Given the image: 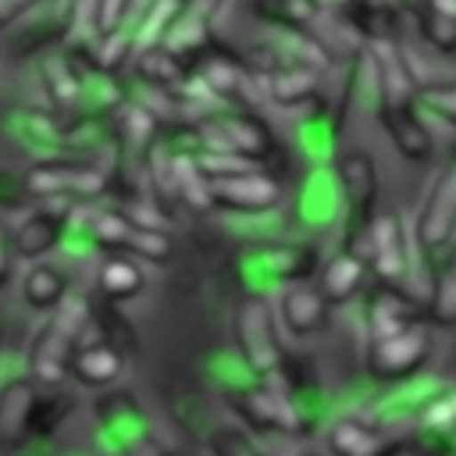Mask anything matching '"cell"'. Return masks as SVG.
Listing matches in <instances>:
<instances>
[{
    "mask_svg": "<svg viewBox=\"0 0 456 456\" xmlns=\"http://www.w3.org/2000/svg\"><path fill=\"white\" fill-rule=\"evenodd\" d=\"M200 132V150H221V153H235L246 157L253 164L267 160L274 153V135L267 128L264 118L235 110V107H221L210 118H203L196 125Z\"/></svg>",
    "mask_w": 456,
    "mask_h": 456,
    "instance_id": "obj_2",
    "label": "cell"
},
{
    "mask_svg": "<svg viewBox=\"0 0 456 456\" xmlns=\"http://www.w3.org/2000/svg\"><path fill=\"white\" fill-rule=\"evenodd\" d=\"M75 210H78V203L61 200V203H46V207H36L32 214H25L18 221V228L11 232L14 256H21L25 264H39L43 256H50L71 235Z\"/></svg>",
    "mask_w": 456,
    "mask_h": 456,
    "instance_id": "obj_7",
    "label": "cell"
},
{
    "mask_svg": "<svg viewBox=\"0 0 456 456\" xmlns=\"http://www.w3.org/2000/svg\"><path fill=\"white\" fill-rule=\"evenodd\" d=\"M175 157L178 153L171 150V142L164 135L150 150H142V182H146V192L167 214H171V207L178 200V189H175Z\"/></svg>",
    "mask_w": 456,
    "mask_h": 456,
    "instance_id": "obj_22",
    "label": "cell"
},
{
    "mask_svg": "<svg viewBox=\"0 0 456 456\" xmlns=\"http://www.w3.org/2000/svg\"><path fill=\"white\" fill-rule=\"evenodd\" d=\"M274 310H278L281 328L289 335H296V338H310V335L324 331L328 328V317H331V303L324 299V292L314 289V285H306V281L285 285L281 296H278V303H274Z\"/></svg>",
    "mask_w": 456,
    "mask_h": 456,
    "instance_id": "obj_10",
    "label": "cell"
},
{
    "mask_svg": "<svg viewBox=\"0 0 456 456\" xmlns=\"http://www.w3.org/2000/svg\"><path fill=\"white\" fill-rule=\"evenodd\" d=\"M417 242L413 228H406L399 210H378L370 228V274L385 285H413V264H417Z\"/></svg>",
    "mask_w": 456,
    "mask_h": 456,
    "instance_id": "obj_4",
    "label": "cell"
},
{
    "mask_svg": "<svg viewBox=\"0 0 456 456\" xmlns=\"http://www.w3.org/2000/svg\"><path fill=\"white\" fill-rule=\"evenodd\" d=\"M338 207H346L338 175L317 171V175L306 182V192H303V217H306L310 224H324V221H331V217L338 214Z\"/></svg>",
    "mask_w": 456,
    "mask_h": 456,
    "instance_id": "obj_33",
    "label": "cell"
},
{
    "mask_svg": "<svg viewBox=\"0 0 456 456\" xmlns=\"http://www.w3.org/2000/svg\"><path fill=\"white\" fill-rule=\"evenodd\" d=\"M50 321H53L75 346H82L86 328L93 324V299H89L86 292H78V289H68V296L61 299L57 314H50Z\"/></svg>",
    "mask_w": 456,
    "mask_h": 456,
    "instance_id": "obj_37",
    "label": "cell"
},
{
    "mask_svg": "<svg viewBox=\"0 0 456 456\" xmlns=\"http://www.w3.org/2000/svg\"><path fill=\"white\" fill-rule=\"evenodd\" d=\"M317 4H321V7H342V11H346L353 0H317Z\"/></svg>",
    "mask_w": 456,
    "mask_h": 456,
    "instance_id": "obj_48",
    "label": "cell"
},
{
    "mask_svg": "<svg viewBox=\"0 0 456 456\" xmlns=\"http://www.w3.org/2000/svg\"><path fill=\"white\" fill-rule=\"evenodd\" d=\"M278 328H281V321H278V310L267 296L249 292L239 299V306H235V349H239L242 367L256 381H278V374L285 370V349H281Z\"/></svg>",
    "mask_w": 456,
    "mask_h": 456,
    "instance_id": "obj_1",
    "label": "cell"
},
{
    "mask_svg": "<svg viewBox=\"0 0 456 456\" xmlns=\"http://www.w3.org/2000/svg\"><path fill=\"white\" fill-rule=\"evenodd\" d=\"M317 82H321V71H310V68H281L271 78H264V96L274 100L278 107L292 110V107H303V103H310L317 96Z\"/></svg>",
    "mask_w": 456,
    "mask_h": 456,
    "instance_id": "obj_25",
    "label": "cell"
},
{
    "mask_svg": "<svg viewBox=\"0 0 456 456\" xmlns=\"http://www.w3.org/2000/svg\"><path fill=\"white\" fill-rule=\"evenodd\" d=\"M260 267L267 271V278L296 285V281H306V274L317 267V253L310 246H274L260 253Z\"/></svg>",
    "mask_w": 456,
    "mask_h": 456,
    "instance_id": "obj_29",
    "label": "cell"
},
{
    "mask_svg": "<svg viewBox=\"0 0 456 456\" xmlns=\"http://www.w3.org/2000/svg\"><path fill=\"white\" fill-rule=\"evenodd\" d=\"M11 260H14V246H11V232L7 224H0V289L11 281Z\"/></svg>",
    "mask_w": 456,
    "mask_h": 456,
    "instance_id": "obj_47",
    "label": "cell"
},
{
    "mask_svg": "<svg viewBox=\"0 0 456 456\" xmlns=\"http://www.w3.org/2000/svg\"><path fill=\"white\" fill-rule=\"evenodd\" d=\"M135 75L150 89H182L192 78V68L178 61L175 53H167L164 46H153V50L135 53Z\"/></svg>",
    "mask_w": 456,
    "mask_h": 456,
    "instance_id": "obj_24",
    "label": "cell"
},
{
    "mask_svg": "<svg viewBox=\"0 0 456 456\" xmlns=\"http://www.w3.org/2000/svg\"><path fill=\"white\" fill-rule=\"evenodd\" d=\"M207 445H210L214 456H264V449L242 428H232V424H217L210 431Z\"/></svg>",
    "mask_w": 456,
    "mask_h": 456,
    "instance_id": "obj_43",
    "label": "cell"
},
{
    "mask_svg": "<svg viewBox=\"0 0 456 456\" xmlns=\"http://www.w3.org/2000/svg\"><path fill=\"white\" fill-rule=\"evenodd\" d=\"M21 296L32 310H57L61 299L68 296V285H64V274L50 264H28L25 278H21Z\"/></svg>",
    "mask_w": 456,
    "mask_h": 456,
    "instance_id": "obj_30",
    "label": "cell"
},
{
    "mask_svg": "<svg viewBox=\"0 0 456 456\" xmlns=\"http://www.w3.org/2000/svg\"><path fill=\"white\" fill-rule=\"evenodd\" d=\"M39 392L25 374L0 381V449H21L28 442V417Z\"/></svg>",
    "mask_w": 456,
    "mask_h": 456,
    "instance_id": "obj_14",
    "label": "cell"
},
{
    "mask_svg": "<svg viewBox=\"0 0 456 456\" xmlns=\"http://www.w3.org/2000/svg\"><path fill=\"white\" fill-rule=\"evenodd\" d=\"M39 78H43V89H46L50 103L75 118L78 114V100H82L86 68H78L71 53H50L39 64Z\"/></svg>",
    "mask_w": 456,
    "mask_h": 456,
    "instance_id": "obj_16",
    "label": "cell"
},
{
    "mask_svg": "<svg viewBox=\"0 0 456 456\" xmlns=\"http://www.w3.org/2000/svg\"><path fill=\"white\" fill-rule=\"evenodd\" d=\"M428 317L442 328H456V256L435 271V281L428 292Z\"/></svg>",
    "mask_w": 456,
    "mask_h": 456,
    "instance_id": "obj_36",
    "label": "cell"
},
{
    "mask_svg": "<svg viewBox=\"0 0 456 456\" xmlns=\"http://www.w3.org/2000/svg\"><path fill=\"white\" fill-rule=\"evenodd\" d=\"M110 431L118 435V452L121 456H171L164 449V442L146 428V417H135V420L118 424Z\"/></svg>",
    "mask_w": 456,
    "mask_h": 456,
    "instance_id": "obj_38",
    "label": "cell"
},
{
    "mask_svg": "<svg viewBox=\"0 0 456 456\" xmlns=\"http://www.w3.org/2000/svg\"><path fill=\"white\" fill-rule=\"evenodd\" d=\"M196 167H200L210 182H224V178H235V175L260 171V164H253V160H246V157H235V153H221V150H200V153H196Z\"/></svg>",
    "mask_w": 456,
    "mask_h": 456,
    "instance_id": "obj_41",
    "label": "cell"
},
{
    "mask_svg": "<svg viewBox=\"0 0 456 456\" xmlns=\"http://www.w3.org/2000/svg\"><path fill=\"white\" fill-rule=\"evenodd\" d=\"M7 128L14 132V139H18V142H25V146L39 150V153H43V160H50V157H57V153L64 150V128H61V125H57V118H53V114H46V110L18 107V110H11Z\"/></svg>",
    "mask_w": 456,
    "mask_h": 456,
    "instance_id": "obj_18",
    "label": "cell"
},
{
    "mask_svg": "<svg viewBox=\"0 0 456 456\" xmlns=\"http://www.w3.org/2000/svg\"><path fill=\"white\" fill-rule=\"evenodd\" d=\"M210 192H214V207H224V210H235V214H267L281 203L278 178H271L264 171L210 182Z\"/></svg>",
    "mask_w": 456,
    "mask_h": 456,
    "instance_id": "obj_9",
    "label": "cell"
},
{
    "mask_svg": "<svg viewBox=\"0 0 456 456\" xmlns=\"http://www.w3.org/2000/svg\"><path fill=\"white\" fill-rule=\"evenodd\" d=\"M378 121L388 132L392 146L410 157V160H428L435 153V135L428 121L420 118V100L417 103H399V107H378Z\"/></svg>",
    "mask_w": 456,
    "mask_h": 456,
    "instance_id": "obj_13",
    "label": "cell"
},
{
    "mask_svg": "<svg viewBox=\"0 0 456 456\" xmlns=\"http://www.w3.org/2000/svg\"><path fill=\"white\" fill-rule=\"evenodd\" d=\"M175 189H178V200H185L192 210H210L214 207L210 178L196 167L192 153H178L175 157Z\"/></svg>",
    "mask_w": 456,
    "mask_h": 456,
    "instance_id": "obj_34",
    "label": "cell"
},
{
    "mask_svg": "<svg viewBox=\"0 0 456 456\" xmlns=\"http://www.w3.org/2000/svg\"><path fill=\"white\" fill-rule=\"evenodd\" d=\"M424 314H428V306L417 303L410 289L378 281V285L367 292V306H363L367 338H374V335H392V331H403V328H413V324H420Z\"/></svg>",
    "mask_w": 456,
    "mask_h": 456,
    "instance_id": "obj_8",
    "label": "cell"
},
{
    "mask_svg": "<svg viewBox=\"0 0 456 456\" xmlns=\"http://www.w3.org/2000/svg\"><path fill=\"white\" fill-rule=\"evenodd\" d=\"M456 239V167L435 175L431 189L424 192L417 217H413V242L420 260H435Z\"/></svg>",
    "mask_w": 456,
    "mask_h": 456,
    "instance_id": "obj_5",
    "label": "cell"
},
{
    "mask_svg": "<svg viewBox=\"0 0 456 456\" xmlns=\"http://www.w3.org/2000/svg\"><path fill=\"white\" fill-rule=\"evenodd\" d=\"M417 431L431 438H452L456 442V385H445L431 392L417 413Z\"/></svg>",
    "mask_w": 456,
    "mask_h": 456,
    "instance_id": "obj_32",
    "label": "cell"
},
{
    "mask_svg": "<svg viewBox=\"0 0 456 456\" xmlns=\"http://www.w3.org/2000/svg\"><path fill=\"white\" fill-rule=\"evenodd\" d=\"M75 410V399L68 392H57V395H39L36 406H32V417H28V431L32 435H50L53 428H61L68 420V413Z\"/></svg>",
    "mask_w": 456,
    "mask_h": 456,
    "instance_id": "obj_39",
    "label": "cell"
},
{
    "mask_svg": "<svg viewBox=\"0 0 456 456\" xmlns=\"http://www.w3.org/2000/svg\"><path fill=\"white\" fill-rule=\"evenodd\" d=\"M82 167H86V160H68V157L39 160L25 175L28 200H46V203L50 200H71L75 203V185H78Z\"/></svg>",
    "mask_w": 456,
    "mask_h": 456,
    "instance_id": "obj_17",
    "label": "cell"
},
{
    "mask_svg": "<svg viewBox=\"0 0 456 456\" xmlns=\"http://www.w3.org/2000/svg\"><path fill=\"white\" fill-rule=\"evenodd\" d=\"M46 0H0V28H11L18 18L39 11Z\"/></svg>",
    "mask_w": 456,
    "mask_h": 456,
    "instance_id": "obj_46",
    "label": "cell"
},
{
    "mask_svg": "<svg viewBox=\"0 0 456 456\" xmlns=\"http://www.w3.org/2000/svg\"><path fill=\"white\" fill-rule=\"evenodd\" d=\"M125 253L132 260H142V264H167V256H171V235L160 232V228H139L135 224Z\"/></svg>",
    "mask_w": 456,
    "mask_h": 456,
    "instance_id": "obj_40",
    "label": "cell"
},
{
    "mask_svg": "<svg viewBox=\"0 0 456 456\" xmlns=\"http://www.w3.org/2000/svg\"><path fill=\"white\" fill-rule=\"evenodd\" d=\"M93 328L100 331V342L114 346L118 353L132 356L139 349V335H135V324L118 310V303L110 299H93Z\"/></svg>",
    "mask_w": 456,
    "mask_h": 456,
    "instance_id": "obj_31",
    "label": "cell"
},
{
    "mask_svg": "<svg viewBox=\"0 0 456 456\" xmlns=\"http://www.w3.org/2000/svg\"><path fill=\"white\" fill-rule=\"evenodd\" d=\"M96 285H100V296L110 299V303H121V299H132L142 292V267L139 260H132L128 253H114L100 264L96 271Z\"/></svg>",
    "mask_w": 456,
    "mask_h": 456,
    "instance_id": "obj_27",
    "label": "cell"
},
{
    "mask_svg": "<svg viewBox=\"0 0 456 456\" xmlns=\"http://www.w3.org/2000/svg\"><path fill=\"white\" fill-rule=\"evenodd\" d=\"M328 449L335 456H399L403 442L392 438L381 424L363 417H338L328 428Z\"/></svg>",
    "mask_w": 456,
    "mask_h": 456,
    "instance_id": "obj_11",
    "label": "cell"
},
{
    "mask_svg": "<svg viewBox=\"0 0 456 456\" xmlns=\"http://www.w3.org/2000/svg\"><path fill=\"white\" fill-rule=\"evenodd\" d=\"M210 25H214V14L200 4V0H189V7L175 18V25H171V32L164 36V50L167 53H175L178 61H185L189 68H196L207 53H210Z\"/></svg>",
    "mask_w": 456,
    "mask_h": 456,
    "instance_id": "obj_15",
    "label": "cell"
},
{
    "mask_svg": "<svg viewBox=\"0 0 456 456\" xmlns=\"http://www.w3.org/2000/svg\"><path fill=\"white\" fill-rule=\"evenodd\" d=\"M253 14L260 21H267L271 28L303 32V28H314L321 21L324 7L317 0H253Z\"/></svg>",
    "mask_w": 456,
    "mask_h": 456,
    "instance_id": "obj_26",
    "label": "cell"
},
{
    "mask_svg": "<svg viewBox=\"0 0 456 456\" xmlns=\"http://www.w3.org/2000/svg\"><path fill=\"white\" fill-rule=\"evenodd\" d=\"M299 456H317V452H299Z\"/></svg>",
    "mask_w": 456,
    "mask_h": 456,
    "instance_id": "obj_49",
    "label": "cell"
},
{
    "mask_svg": "<svg viewBox=\"0 0 456 456\" xmlns=\"http://www.w3.org/2000/svg\"><path fill=\"white\" fill-rule=\"evenodd\" d=\"M431 360V335L424 324L392 331V335H374L367 338L363 367L378 381H406L417 378Z\"/></svg>",
    "mask_w": 456,
    "mask_h": 456,
    "instance_id": "obj_3",
    "label": "cell"
},
{
    "mask_svg": "<svg viewBox=\"0 0 456 456\" xmlns=\"http://www.w3.org/2000/svg\"><path fill=\"white\" fill-rule=\"evenodd\" d=\"M417 100L428 114H438L442 121L456 125V82H420Z\"/></svg>",
    "mask_w": 456,
    "mask_h": 456,
    "instance_id": "obj_44",
    "label": "cell"
},
{
    "mask_svg": "<svg viewBox=\"0 0 456 456\" xmlns=\"http://www.w3.org/2000/svg\"><path fill=\"white\" fill-rule=\"evenodd\" d=\"M367 260H360V256H353V253H335L324 267H321V292H324V299L331 303V306H342V303H349V299H356L360 292H363V285H367Z\"/></svg>",
    "mask_w": 456,
    "mask_h": 456,
    "instance_id": "obj_21",
    "label": "cell"
},
{
    "mask_svg": "<svg viewBox=\"0 0 456 456\" xmlns=\"http://www.w3.org/2000/svg\"><path fill=\"white\" fill-rule=\"evenodd\" d=\"M185 7H189V0H153V7L146 11V18H142V25H139V32H135V53L160 46L164 36L171 32L175 18H178Z\"/></svg>",
    "mask_w": 456,
    "mask_h": 456,
    "instance_id": "obj_35",
    "label": "cell"
},
{
    "mask_svg": "<svg viewBox=\"0 0 456 456\" xmlns=\"http://www.w3.org/2000/svg\"><path fill=\"white\" fill-rule=\"evenodd\" d=\"M75 342L53 324L43 321L28 342V370L36 385H61V378L71 370V356H75Z\"/></svg>",
    "mask_w": 456,
    "mask_h": 456,
    "instance_id": "obj_12",
    "label": "cell"
},
{
    "mask_svg": "<svg viewBox=\"0 0 456 456\" xmlns=\"http://www.w3.org/2000/svg\"><path fill=\"white\" fill-rule=\"evenodd\" d=\"M114 132L125 146H135L139 153L150 150L160 139V118L142 103V100H128L118 114H114Z\"/></svg>",
    "mask_w": 456,
    "mask_h": 456,
    "instance_id": "obj_28",
    "label": "cell"
},
{
    "mask_svg": "<svg viewBox=\"0 0 456 456\" xmlns=\"http://www.w3.org/2000/svg\"><path fill=\"white\" fill-rule=\"evenodd\" d=\"M125 103H128V96H125V89L118 86V78H114L110 71L86 68L78 114H86V118H114ZM78 114H75V118H78Z\"/></svg>",
    "mask_w": 456,
    "mask_h": 456,
    "instance_id": "obj_23",
    "label": "cell"
},
{
    "mask_svg": "<svg viewBox=\"0 0 456 456\" xmlns=\"http://www.w3.org/2000/svg\"><path fill=\"white\" fill-rule=\"evenodd\" d=\"M125 370V353H118L114 346L107 342H82L71 356V370L78 385H89V388H107L121 378Z\"/></svg>",
    "mask_w": 456,
    "mask_h": 456,
    "instance_id": "obj_20",
    "label": "cell"
},
{
    "mask_svg": "<svg viewBox=\"0 0 456 456\" xmlns=\"http://www.w3.org/2000/svg\"><path fill=\"white\" fill-rule=\"evenodd\" d=\"M78 224L86 228V239L93 249L100 253H125L128 249V239H132V221L125 210H114V207H86L78 210Z\"/></svg>",
    "mask_w": 456,
    "mask_h": 456,
    "instance_id": "obj_19",
    "label": "cell"
},
{
    "mask_svg": "<svg viewBox=\"0 0 456 456\" xmlns=\"http://www.w3.org/2000/svg\"><path fill=\"white\" fill-rule=\"evenodd\" d=\"M235 410L249 428L267 431V435H306L310 431L303 424L296 399L274 381H253L242 392H235Z\"/></svg>",
    "mask_w": 456,
    "mask_h": 456,
    "instance_id": "obj_6",
    "label": "cell"
},
{
    "mask_svg": "<svg viewBox=\"0 0 456 456\" xmlns=\"http://www.w3.org/2000/svg\"><path fill=\"white\" fill-rule=\"evenodd\" d=\"M417 21H420V36H424V43H431L438 53H456V18H445V14H438V11H428V7H420L417 11Z\"/></svg>",
    "mask_w": 456,
    "mask_h": 456,
    "instance_id": "obj_42",
    "label": "cell"
},
{
    "mask_svg": "<svg viewBox=\"0 0 456 456\" xmlns=\"http://www.w3.org/2000/svg\"><path fill=\"white\" fill-rule=\"evenodd\" d=\"M25 200H28L25 178H18L7 167H0V207H21Z\"/></svg>",
    "mask_w": 456,
    "mask_h": 456,
    "instance_id": "obj_45",
    "label": "cell"
}]
</instances>
